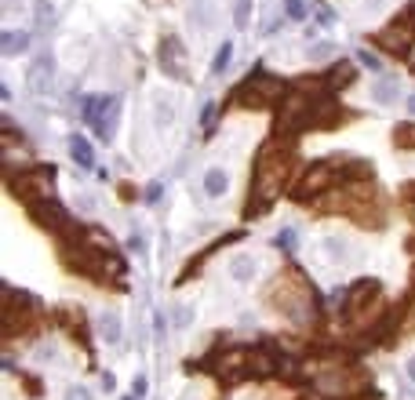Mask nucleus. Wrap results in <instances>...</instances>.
<instances>
[{
    "instance_id": "20e7f679",
    "label": "nucleus",
    "mask_w": 415,
    "mask_h": 400,
    "mask_svg": "<svg viewBox=\"0 0 415 400\" xmlns=\"http://www.w3.org/2000/svg\"><path fill=\"white\" fill-rule=\"evenodd\" d=\"M412 41H415V4H408L383 33H375V44L386 48V51H397V55H401V51H408Z\"/></svg>"
},
{
    "instance_id": "5701e85b",
    "label": "nucleus",
    "mask_w": 415,
    "mask_h": 400,
    "mask_svg": "<svg viewBox=\"0 0 415 400\" xmlns=\"http://www.w3.org/2000/svg\"><path fill=\"white\" fill-rule=\"evenodd\" d=\"M408 379L415 382V357H408Z\"/></svg>"
},
{
    "instance_id": "aec40b11",
    "label": "nucleus",
    "mask_w": 415,
    "mask_h": 400,
    "mask_svg": "<svg viewBox=\"0 0 415 400\" xmlns=\"http://www.w3.org/2000/svg\"><path fill=\"white\" fill-rule=\"evenodd\" d=\"M66 400H95V397H92V393H88V390H84V386H73V390L66 393Z\"/></svg>"
},
{
    "instance_id": "1a4fd4ad",
    "label": "nucleus",
    "mask_w": 415,
    "mask_h": 400,
    "mask_svg": "<svg viewBox=\"0 0 415 400\" xmlns=\"http://www.w3.org/2000/svg\"><path fill=\"white\" fill-rule=\"evenodd\" d=\"M226 189H230V175L223 171V167L204 171V193H208V197H223Z\"/></svg>"
},
{
    "instance_id": "7ed1b4c3",
    "label": "nucleus",
    "mask_w": 415,
    "mask_h": 400,
    "mask_svg": "<svg viewBox=\"0 0 415 400\" xmlns=\"http://www.w3.org/2000/svg\"><path fill=\"white\" fill-rule=\"evenodd\" d=\"M281 95H288V87H284L281 81H274L270 73H263V70H255L248 81H244L241 87H237V95H233V102L237 106H270L274 98H281Z\"/></svg>"
},
{
    "instance_id": "a878e982",
    "label": "nucleus",
    "mask_w": 415,
    "mask_h": 400,
    "mask_svg": "<svg viewBox=\"0 0 415 400\" xmlns=\"http://www.w3.org/2000/svg\"><path fill=\"white\" fill-rule=\"evenodd\" d=\"M124 400H135V397H124Z\"/></svg>"
},
{
    "instance_id": "4be33fe9",
    "label": "nucleus",
    "mask_w": 415,
    "mask_h": 400,
    "mask_svg": "<svg viewBox=\"0 0 415 400\" xmlns=\"http://www.w3.org/2000/svg\"><path fill=\"white\" fill-rule=\"evenodd\" d=\"M142 393H146V375L135 379V397H142Z\"/></svg>"
},
{
    "instance_id": "dca6fc26",
    "label": "nucleus",
    "mask_w": 415,
    "mask_h": 400,
    "mask_svg": "<svg viewBox=\"0 0 415 400\" xmlns=\"http://www.w3.org/2000/svg\"><path fill=\"white\" fill-rule=\"evenodd\" d=\"M233 277H237V280H252V259H237V262H233Z\"/></svg>"
},
{
    "instance_id": "412c9836",
    "label": "nucleus",
    "mask_w": 415,
    "mask_h": 400,
    "mask_svg": "<svg viewBox=\"0 0 415 400\" xmlns=\"http://www.w3.org/2000/svg\"><path fill=\"white\" fill-rule=\"evenodd\" d=\"M248 11H252V0H241V8H237V22L241 25L248 22Z\"/></svg>"
},
{
    "instance_id": "b1692460",
    "label": "nucleus",
    "mask_w": 415,
    "mask_h": 400,
    "mask_svg": "<svg viewBox=\"0 0 415 400\" xmlns=\"http://www.w3.org/2000/svg\"><path fill=\"white\" fill-rule=\"evenodd\" d=\"M405 200H412V204H415V186H405Z\"/></svg>"
},
{
    "instance_id": "423d86ee",
    "label": "nucleus",
    "mask_w": 415,
    "mask_h": 400,
    "mask_svg": "<svg viewBox=\"0 0 415 400\" xmlns=\"http://www.w3.org/2000/svg\"><path fill=\"white\" fill-rule=\"evenodd\" d=\"M379 295H383V288L375 280H357L354 288H350V306H346V313H365L368 306H375L379 302Z\"/></svg>"
},
{
    "instance_id": "f8f14e48",
    "label": "nucleus",
    "mask_w": 415,
    "mask_h": 400,
    "mask_svg": "<svg viewBox=\"0 0 415 400\" xmlns=\"http://www.w3.org/2000/svg\"><path fill=\"white\" fill-rule=\"evenodd\" d=\"M230 55H233V41H226L223 48L215 51V62H212V73H226V66H230Z\"/></svg>"
},
{
    "instance_id": "f03ea898",
    "label": "nucleus",
    "mask_w": 415,
    "mask_h": 400,
    "mask_svg": "<svg viewBox=\"0 0 415 400\" xmlns=\"http://www.w3.org/2000/svg\"><path fill=\"white\" fill-rule=\"evenodd\" d=\"M306 280L299 273H281L274 284H270V302H274L284 317H303L306 313Z\"/></svg>"
},
{
    "instance_id": "6e6552de",
    "label": "nucleus",
    "mask_w": 415,
    "mask_h": 400,
    "mask_svg": "<svg viewBox=\"0 0 415 400\" xmlns=\"http://www.w3.org/2000/svg\"><path fill=\"white\" fill-rule=\"evenodd\" d=\"M70 153H73L77 167H84V171H92V167H95V149H92V142H88L84 135L70 138Z\"/></svg>"
},
{
    "instance_id": "4468645a",
    "label": "nucleus",
    "mask_w": 415,
    "mask_h": 400,
    "mask_svg": "<svg viewBox=\"0 0 415 400\" xmlns=\"http://www.w3.org/2000/svg\"><path fill=\"white\" fill-rule=\"evenodd\" d=\"M102 339H106V342H117V339H121V324H117L113 317L102 320Z\"/></svg>"
},
{
    "instance_id": "f257e3e1",
    "label": "nucleus",
    "mask_w": 415,
    "mask_h": 400,
    "mask_svg": "<svg viewBox=\"0 0 415 400\" xmlns=\"http://www.w3.org/2000/svg\"><path fill=\"white\" fill-rule=\"evenodd\" d=\"M288 171H292V157H288V153H281L277 146H270L263 157H259L252 197H248V215L270 211V204L284 193V178H288Z\"/></svg>"
},
{
    "instance_id": "393cba45",
    "label": "nucleus",
    "mask_w": 415,
    "mask_h": 400,
    "mask_svg": "<svg viewBox=\"0 0 415 400\" xmlns=\"http://www.w3.org/2000/svg\"><path fill=\"white\" fill-rule=\"evenodd\" d=\"M408 113H415V95H408Z\"/></svg>"
},
{
    "instance_id": "a211bd4d",
    "label": "nucleus",
    "mask_w": 415,
    "mask_h": 400,
    "mask_svg": "<svg viewBox=\"0 0 415 400\" xmlns=\"http://www.w3.org/2000/svg\"><path fill=\"white\" fill-rule=\"evenodd\" d=\"M357 62H365V66H368V70H375V73H379V70H383V62H379V59H375V55H372V51H357Z\"/></svg>"
},
{
    "instance_id": "6ab92c4d",
    "label": "nucleus",
    "mask_w": 415,
    "mask_h": 400,
    "mask_svg": "<svg viewBox=\"0 0 415 400\" xmlns=\"http://www.w3.org/2000/svg\"><path fill=\"white\" fill-rule=\"evenodd\" d=\"M212 117H215V106H212V102H208V106L201 109V124H204V131H212V124H215Z\"/></svg>"
},
{
    "instance_id": "2eb2a0df",
    "label": "nucleus",
    "mask_w": 415,
    "mask_h": 400,
    "mask_svg": "<svg viewBox=\"0 0 415 400\" xmlns=\"http://www.w3.org/2000/svg\"><path fill=\"white\" fill-rule=\"evenodd\" d=\"M22 44H26V36H19V33H4V36H0V48H4L8 55H11V51H19Z\"/></svg>"
},
{
    "instance_id": "0eeeda50",
    "label": "nucleus",
    "mask_w": 415,
    "mask_h": 400,
    "mask_svg": "<svg viewBox=\"0 0 415 400\" xmlns=\"http://www.w3.org/2000/svg\"><path fill=\"white\" fill-rule=\"evenodd\" d=\"M26 84H30L33 95H48L51 92V59L48 55H41L30 70H26Z\"/></svg>"
},
{
    "instance_id": "9b49d317",
    "label": "nucleus",
    "mask_w": 415,
    "mask_h": 400,
    "mask_svg": "<svg viewBox=\"0 0 415 400\" xmlns=\"http://www.w3.org/2000/svg\"><path fill=\"white\" fill-rule=\"evenodd\" d=\"M394 142L401 149H415V124H401L394 131Z\"/></svg>"
},
{
    "instance_id": "39448f33",
    "label": "nucleus",
    "mask_w": 415,
    "mask_h": 400,
    "mask_svg": "<svg viewBox=\"0 0 415 400\" xmlns=\"http://www.w3.org/2000/svg\"><path fill=\"white\" fill-rule=\"evenodd\" d=\"M121 109V102L110 95H88L84 98V120L95 127L99 138H113V117Z\"/></svg>"
},
{
    "instance_id": "ddd939ff",
    "label": "nucleus",
    "mask_w": 415,
    "mask_h": 400,
    "mask_svg": "<svg viewBox=\"0 0 415 400\" xmlns=\"http://www.w3.org/2000/svg\"><path fill=\"white\" fill-rule=\"evenodd\" d=\"M284 15L295 19V22H303L306 19V0H284Z\"/></svg>"
},
{
    "instance_id": "f3484780",
    "label": "nucleus",
    "mask_w": 415,
    "mask_h": 400,
    "mask_svg": "<svg viewBox=\"0 0 415 400\" xmlns=\"http://www.w3.org/2000/svg\"><path fill=\"white\" fill-rule=\"evenodd\" d=\"M277 244H281L284 251H295V248H299V240H295V229H284V233H281V240H277Z\"/></svg>"
},
{
    "instance_id": "9d476101",
    "label": "nucleus",
    "mask_w": 415,
    "mask_h": 400,
    "mask_svg": "<svg viewBox=\"0 0 415 400\" xmlns=\"http://www.w3.org/2000/svg\"><path fill=\"white\" fill-rule=\"evenodd\" d=\"M328 84H332V87H339V84H354V66H350V62H339V66L328 73Z\"/></svg>"
}]
</instances>
